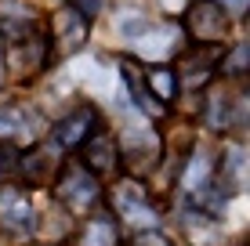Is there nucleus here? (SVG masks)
I'll return each mask as SVG.
<instances>
[{"instance_id":"obj_1","label":"nucleus","mask_w":250,"mask_h":246,"mask_svg":"<svg viewBox=\"0 0 250 246\" xmlns=\"http://www.w3.org/2000/svg\"><path fill=\"white\" fill-rule=\"evenodd\" d=\"M55 196L69 214H83L102 199V185L83 163H65L55 177Z\"/></svg>"},{"instance_id":"obj_2","label":"nucleus","mask_w":250,"mask_h":246,"mask_svg":"<svg viewBox=\"0 0 250 246\" xmlns=\"http://www.w3.org/2000/svg\"><path fill=\"white\" fill-rule=\"evenodd\" d=\"M185 29L196 47H221L229 37V15L214 0H192L185 7Z\"/></svg>"},{"instance_id":"obj_3","label":"nucleus","mask_w":250,"mask_h":246,"mask_svg":"<svg viewBox=\"0 0 250 246\" xmlns=\"http://www.w3.org/2000/svg\"><path fill=\"white\" fill-rule=\"evenodd\" d=\"M47 58H51L47 37L44 33H29V37L7 44V73L19 83H25V80H33V76H40L47 69Z\"/></svg>"},{"instance_id":"obj_4","label":"nucleus","mask_w":250,"mask_h":246,"mask_svg":"<svg viewBox=\"0 0 250 246\" xmlns=\"http://www.w3.org/2000/svg\"><path fill=\"white\" fill-rule=\"evenodd\" d=\"M120 152V159L127 163V170H131L134 177H142V174H149L152 167H156V156L163 152V141H160V134L152 131V127H127L124 131V149H116Z\"/></svg>"},{"instance_id":"obj_5","label":"nucleus","mask_w":250,"mask_h":246,"mask_svg":"<svg viewBox=\"0 0 250 246\" xmlns=\"http://www.w3.org/2000/svg\"><path fill=\"white\" fill-rule=\"evenodd\" d=\"M83 40H87V19L80 11H73V7H58L51 15V37H47L51 55H58V58L73 55Z\"/></svg>"},{"instance_id":"obj_6","label":"nucleus","mask_w":250,"mask_h":246,"mask_svg":"<svg viewBox=\"0 0 250 246\" xmlns=\"http://www.w3.org/2000/svg\"><path fill=\"white\" fill-rule=\"evenodd\" d=\"M73 246H120V225L105 207L91 210L80 221V228H73Z\"/></svg>"},{"instance_id":"obj_7","label":"nucleus","mask_w":250,"mask_h":246,"mask_svg":"<svg viewBox=\"0 0 250 246\" xmlns=\"http://www.w3.org/2000/svg\"><path fill=\"white\" fill-rule=\"evenodd\" d=\"M91 134H98V113H94V105H76L73 113H69L65 120L55 127V141H58L62 149H80V145H87Z\"/></svg>"},{"instance_id":"obj_8","label":"nucleus","mask_w":250,"mask_h":246,"mask_svg":"<svg viewBox=\"0 0 250 246\" xmlns=\"http://www.w3.org/2000/svg\"><path fill=\"white\" fill-rule=\"evenodd\" d=\"M0 228L4 232H29L33 228V207L29 196L19 189V185H4L0 189Z\"/></svg>"},{"instance_id":"obj_9","label":"nucleus","mask_w":250,"mask_h":246,"mask_svg":"<svg viewBox=\"0 0 250 246\" xmlns=\"http://www.w3.org/2000/svg\"><path fill=\"white\" fill-rule=\"evenodd\" d=\"M58 170H62V159H58V152L47 149V145L29 149L22 156V163H19V174H22L25 185H55Z\"/></svg>"},{"instance_id":"obj_10","label":"nucleus","mask_w":250,"mask_h":246,"mask_svg":"<svg viewBox=\"0 0 250 246\" xmlns=\"http://www.w3.org/2000/svg\"><path fill=\"white\" fill-rule=\"evenodd\" d=\"M218 62H221V47H200L196 55H185L182 62H178L174 80L182 83V87H203L214 76V65Z\"/></svg>"},{"instance_id":"obj_11","label":"nucleus","mask_w":250,"mask_h":246,"mask_svg":"<svg viewBox=\"0 0 250 246\" xmlns=\"http://www.w3.org/2000/svg\"><path fill=\"white\" fill-rule=\"evenodd\" d=\"M113 207L131 225H156V210H152V203L145 199V192L134 181H124V189L113 192Z\"/></svg>"},{"instance_id":"obj_12","label":"nucleus","mask_w":250,"mask_h":246,"mask_svg":"<svg viewBox=\"0 0 250 246\" xmlns=\"http://www.w3.org/2000/svg\"><path fill=\"white\" fill-rule=\"evenodd\" d=\"M83 167L98 177V174H116L120 167V152H116V141L109 134H91L87 145H83Z\"/></svg>"},{"instance_id":"obj_13","label":"nucleus","mask_w":250,"mask_h":246,"mask_svg":"<svg viewBox=\"0 0 250 246\" xmlns=\"http://www.w3.org/2000/svg\"><path fill=\"white\" fill-rule=\"evenodd\" d=\"M40 120H33L25 109H0V141H11V145H25V141H33V134H37Z\"/></svg>"},{"instance_id":"obj_14","label":"nucleus","mask_w":250,"mask_h":246,"mask_svg":"<svg viewBox=\"0 0 250 246\" xmlns=\"http://www.w3.org/2000/svg\"><path fill=\"white\" fill-rule=\"evenodd\" d=\"M145 91H149V98H156V105L174 101V95H178L174 69H145Z\"/></svg>"},{"instance_id":"obj_15","label":"nucleus","mask_w":250,"mask_h":246,"mask_svg":"<svg viewBox=\"0 0 250 246\" xmlns=\"http://www.w3.org/2000/svg\"><path fill=\"white\" fill-rule=\"evenodd\" d=\"M210 170H214V167H210V159L192 156V163H188V170H185V177H182V181H185V189H188V192L203 189V185L210 181Z\"/></svg>"},{"instance_id":"obj_16","label":"nucleus","mask_w":250,"mask_h":246,"mask_svg":"<svg viewBox=\"0 0 250 246\" xmlns=\"http://www.w3.org/2000/svg\"><path fill=\"white\" fill-rule=\"evenodd\" d=\"M243 58H247V44H239L236 51H232V58H229V65H225V73H229V76H239V73H243Z\"/></svg>"},{"instance_id":"obj_17","label":"nucleus","mask_w":250,"mask_h":246,"mask_svg":"<svg viewBox=\"0 0 250 246\" xmlns=\"http://www.w3.org/2000/svg\"><path fill=\"white\" fill-rule=\"evenodd\" d=\"M134 246H174V243H170L167 235H160V232H142L134 239Z\"/></svg>"},{"instance_id":"obj_18","label":"nucleus","mask_w":250,"mask_h":246,"mask_svg":"<svg viewBox=\"0 0 250 246\" xmlns=\"http://www.w3.org/2000/svg\"><path fill=\"white\" fill-rule=\"evenodd\" d=\"M214 4H218V7H221V11H229V15H236V19H239V15H243V11H247V0H214Z\"/></svg>"},{"instance_id":"obj_19","label":"nucleus","mask_w":250,"mask_h":246,"mask_svg":"<svg viewBox=\"0 0 250 246\" xmlns=\"http://www.w3.org/2000/svg\"><path fill=\"white\" fill-rule=\"evenodd\" d=\"M7 170H11V159H7V156H4V152H0V177H4Z\"/></svg>"}]
</instances>
